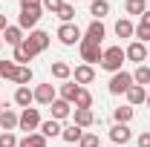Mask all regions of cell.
<instances>
[{
	"instance_id": "1",
	"label": "cell",
	"mask_w": 150,
	"mask_h": 147,
	"mask_svg": "<svg viewBox=\"0 0 150 147\" xmlns=\"http://www.w3.org/2000/svg\"><path fill=\"white\" fill-rule=\"evenodd\" d=\"M46 46H49V32L35 29V32H29V37H23V43H20V46H15L12 61H15L18 66H26V64H29L35 55H40Z\"/></svg>"
},
{
	"instance_id": "2",
	"label": "cell",
	"mask_w": 150,
	"mask_h": 147,
	"mask_svg": "<svg viewBox=\"0 0 150 147\" xmlns=\"http://www.w3.org/2000/svg\"><path fill=\"white\" fill-rule=\"evenodd\" d=\"M124 61H127L124 49H121V46H110V49H104L101 66H104L107 72H121V64H124Z\"/></svg>"
},
{
	"instance_id": "3",
	"label": "cell",
	"mask_w": 150,
	"mask_h": 147,
	"mask_svg": "<svg viewBox=\"0 0 150 147\" xmlns=\"http://www.w3.org/2000/svg\"><path fill=\"white\" fill-rule=\"evenodd\" d=\"M81 58L93 66V64H101V58H104V49H101V43H93V40H87V37H81Z\"/></svg>"
},
{
	"instance_id": "4",
	"label": "cell",
	"mask_w": 150,
	"mask_h": 147,
	"mask_svg": "<svg viewBox=\"0 0 150 147\" xmlns=\"http://www.w3.org/2000/svg\"><path fill=\"white\" fill-rule=\"evenodd\" d=\"M133 84H136V81H133L130 72H124V69H121V72H112V78H110V92H112V95H127V90H130Z\"/></svg>"
},
{
	"instance_id": "5",
	"label": "cell",
	"mask_w": 150,
	"mask_h": 147,
	"mask_svg": "<svg viewBox=\"0 0 150 147\" xmlns=\"http://www.w3.org/2000/svg\"><path fill=\"white\" fill-rule=\"evenodd\" d=\"M18 127L26 130V136L32 133V130L40 127V112H38V107H26V110L18 115Z\"/></svg>"
},
{
	"instance_id": "6",
	"label": "cell",
	"mask_w": 150,
	"mask_h": 147,
	"mask_svg": "<svg viewBox=\"0 0 150 147\" xmlns=\"http://www.w3.org/2000/svg\"><path fill=\"white\" fill-rule=\"evenodd\" d=\"M58 40L64 46H75V43H81V29L75 23H61L58 26Z\"/></svg>"
},
{
	"instance_id": "7",
	"label": "cell",
	"mask_w": 150,
	"mask_h": 147,
	"mask_svg": "<svg viewBox=\"0 0 150 147\" xmlns=\"http://www.w3.org/2000/svg\"><path fill=\"white\" fill-rule=\"evenodd\" d=\"M72 81H75V84H81V87H84V84H93V81H95V69L90 66V64L75 66V69H72Z\"/></svg>"
},
{
	"instance_id": "8",
	"label": "cell",
	"mask_w": 150,
	"mask_h": 147,
	"mask_svg": "<svg viewBox=\"0 0 150 147\" xmlns=\"http://www.w3.org/2000/svg\"><path fill=\"white\" fill-rule=\"evenodd\" d=\"M38 20H40V9H20L18 26H20V29H35Z\"/></svg>"
},
{
	"instance_id": "9",
	"label": "cell",
	"mask_w": 150,
	"mask_h": 147,
	"mask_svg": "<svg viewBox=\"0 0 150 147\" xmlns=\"http://www.w3.org/2000/svg\"><path fill=\"white\" fill-rule=\"evenodd\" d=\"M124 55H127V61H133V64H144V58H147V46L139 43V40H133L130 46L124 49Z\"/></svg>"
},
{
	"instance_id": "10",
	"label": "cell",
	"mask_w": 150,
	"mask_h": 147,
	"mask_svg": "<svg viewBox=\"0 0 150 147\" xmlns=\"http://www.w3.org/2000/svg\"><path fill=\"white\" fill-rule=\"evenodd\" d=\"M49 112H52V118H55V121H64V118L72 112V104H69V101H64V98H55V101L49 104Z\"/></svg>"
},
{
	"instance_id": "11",
	"label": "cell",
	"mask_w": 150,
	"mask_h": 147,
	"mask_svg": "<svg viewBox=\"0 0 150 147\" xmlns=\"http://www.w3.org/2000/svg\"><path fill=\"white\" fill-rule=\"evenodd\" d=\"M35 101L49 107V104L55 101V87H52V84H38L35 87Z\"/></svg>"
},
{
	"instance_id": "12",
	"label": "cell",
	"mask_w": 150,
	"mask_h": 147,
	"mask_svg": "<svg viewBox=\"0 0 150 147\" xmlns=\"http://www.w3.org/2000/svg\"><path fill=\"white\" fill-rule=\"evenodd\" d=\"M110 139H112V144H115V147H118V144L124 147V144L133 139V133H130V127H127V124H115V127L110 130Z\"/></svg>"
},
{
	"instance_id": "13",
	"label": "cell",
	"mask_w": 150,
	"mask_h": 147,
	"mask_svg": "<svg viewBox=\"0 0 150 147\" xmlns=\"http://www.w3.org/2000/svg\"><path fill=\"white\" fill-rule=\"evenodd\" d=\"M104 35H107V29H104V23H101V20H93V23L87 26V32H84V37H87V40H93V43H101Z\"/></svg>"
},
{
	"instance_id": "14",
	"label": "cell",
	"mask_w": 150,
	"mask_h": 147,
	"mask_svg": "<svg viewBox=\"0 0 150 147\" xmlns=\"http://www.w3.org/2000/svg\"><path fill=\"white\" fill-rule=\"evenodd\" d=\"M0 37H3L9 46H20V43H23V29H20V26H6Z\"/></svg>"
},
{
	"instance_id": "15",
	"label": "cell",
	"mask_w": 150,
	"mask_h": 147,
	"mask_svg": "<svg viewBox=\"0 0 150 147\" xmlns=\"http://www.w3.org/2000/svg\"><path fill=\"white\" fill-rule=\"evenodd\" d=\"M32 101H35V90H29V87H18V90H15V104H18V107L26 110Z\"/></svg>"
},
{
	"instance_id": "16",
	"label": "cell",
	"mask_w": 150,
	"mask_h": 147,
	"mask_svg": "<svg viewBox=\"0 0 150 147\" xmlns=\"http://www.w3.org/2000/svg\"><path fill=\"white\" fill-rule=\"evenodd\" d=\"M81 136H84V127H78V124H69V127L61 130V139H64L67 144H78Z\"/></svg>"
},
{
	"instance_id": "17",
	"label": "cell",
	"mask_w": 150,
	"mask_h": 147,
	"mask_svg": "<svg viewBox=\"0 0 150 147\" xmlns=\"http://www.w3.org/2000/svg\"><path fill=\"white\" fill-rule=\"evenodd\" d=\"M0 127H3V133H12V130H18V112H15V110H6V107H3Z\"/></svg>"
},
{
	"instance_id": "18",
	"label": "cell",
	"mask_w": 150,
	"mask_h": 147,
	"mask_svg": "<svg viewBox=\"0 0 150 147\" xmlns=\"http://www.w3.org/2000/svg\"><path fill=\"white\" fill-rule=\"evenodd\" d=\"M52 78H58V81H69V78H72V66H69L67 61H55V64H52Z\"/></svg>"
},
{
	"instance_id": "19",
	"label": "cell",
	"mask_w": 150,
	"mask_h": 147,
	"mask_svg": "<svg viewBox=\"0 0 150 147\" xmlns=\"http://www.w3.org/2000/svg\"><path fill=\"white\" fill-rule=\"evenodd\" d=\"M72 124H78V127H93L95 124L93 110H75L72 112Z\"/></svg>"
},
{
	"instance_id": "20",
	"label": "cell",
	"mask_w": 150,
	"mask_h": 147,
	"mask_svg": "<svg viewBox=\"0 0 150 147\" xmlns=\"http://www.w3.org/2000/svg\"><path fill=\"white\" fill-rule=\"evenodd\" d=\"M38 130H40L43 139H55V136H61V130H64V127L58 124L55 118H49V121H40V127H38Z\"/></svg>"
},
{
	"instance_id": "21",
	"label": "cell",
	"mask_w": 150,
	"mask_h": 147,
	"mask_svg": "<svg viewBox=\"0 0 150 147\" xmlns=\"http://www.w3.org/2000/svg\"><path fill=\"white\" fill-rule=\"evenodd\" d=\"M90 15H93L95 20L107 18V15H110V3H107V0H90Z\"/></svg>"
},
{
	"instance_id": "22",
	"label": "cell",
	"mask_w": 150,
	"mask_h": 147,
	"mask_svg": "<svg viewBox=\"0 0 150 147\" xmlns=\"http://www.w3.org/2000/svg\"><path fill=\"white\" fill-rule=\"evenodd\" d=\"M136 37H139V43H144V40H150V9L142 15V23L136 26Z\"/></svg>"
},
{
	"instance_id": "23",
	"label": "cell",
	"mask_w": 150,
	"mask_h": 147,
	"mask_svg": "<svg viewBox=\"0 0 150 147\" xmlns=\"http://www.w3.org/2000/svg\"><path fill=\"white\" fill-rule=\"evenodd\" d=\"M144 98H147V92H144V87H139V84H133L130 90H127V101H130V107L144 104Z\"/></svg>"
},
{
	"instance_id": "24",
	"label": "cell",
	"mask_w": 150,
	"mask_h": 147,
	"mask_svg": "<svg viewBox=\"0 0 150 147\" xmlns=\"http://www.w3.org/2000/svg\"><path fill=\"white\" fill-rule=\"evenodd\" d=\"M133 107L130 104H127V107H115V110H112V118H115V124H130L133 121Z\"/></svg>"
},
{
	"instance_id": "25",
	"label": "cell",
	"mask_w": 150,
	"mask_h": 147,
	"mask_svg": "<svg viewBox=\"0 0 150 147\" xmlns=\"http://www.w3.org/2000/svg\"><path fill=\"white\" fill-rule=\"evenodd\" d=\"M18 147H46V139L40 133H29V136H23L18 141Z\"/></svg>"
},
{
	"instance_id": "26",
	"label": "cell",
	"mask_w": 150,
	"mask_h": 147,
	"mask_svg": "<svg viewBox=\"0 0 150 147\" xmlns=\"http://www.w3.org/2000/svg\"><path fill=\"white\" fill-rule=\"evenodd\" d=\"M115 35L118 37H133L136 35V26H133L127 18H121V20H115Z\"/></svg>"
},
{
	"instance_id": "27",
	"label": "cell",
	"mask_w": 150,
	"mask_h": 147,
	"mask_svg": "<svg viewBox=\"0 0 150 147\" xmlns=\"http://www.w3.org/2000/svg\"><path fill=\"white\" fill-rule=\"evenodd\" d=\"M72 104H75V110H90V107H93V92H87L84 87H81V92L75 95Z\"/></svg>"
},
{
	"instance_id": "28",
	"label": "cell",
	"mask_w": 150,
	"mask_h": 147,
	"mask_svg": "<svg viewBox=\"0 0 150 147\" xmlns=\"http://www.w3.org/2000/svg\"><path fill=\"white\" fill-rule=\"evenodd\" d=\"M78 92H81V84H75V81H67V84L61 87V98L72 104V101H75V95H78Z\"/></svg>"
},
{
	"instance_id": "29",
	"label": "cell",
	"mask_w": 150,
	"mask_h": 147,
	"mask_svg": "<svg viewBox=\"0 0 150 147\" xmlns=\"http://www.w3.org/2000/svg\"><path fill=\"white\" fill-rule=\"evenodd\" d=\"M124 9H127V15H139L142 18L147 12V3L144 0H124Z\"/></svg>"
},
{
	"instance_id": "30",
	"label": "cell",
	"mask_w": 150,
	"mask_h": 147,
	"mask_svg": "<svg viewBox=\"0 0 150 147\" xmlns=\"http://www.w3.org/2000/svg\"><path fill=\"white\" fill-rule=\"evenodd\" d=\"M15 75H18V64L15 61H0V78L15 81Z\"/></svg>"
},
{
	"instance_id": "31",
	"label": "cell",
	"mask_w": 150,
	"mask_h": 147,
	"mask_svg": "<svg viewBox=\"0 0 150 147\" xmlns=\"http://www.w3.org/2000/svg\"><path fill=\"white\" fill-rule=\"evenodd\" d=\"M29 81H32V66H18L15 84H18V87H29Z\"/></svg>"
},
{
	"instance_id": "32",
	"label": "cell",
	"mask_w": 150,
	"mask_h": 147,
	"mask_svg": "<svg viewBox=\"0 0 150 147\" xmlns=\"http://www.w3.org/2000/svg\"><path fill=\"white\" fill-rule=\"evenodd\" d=\"M133 81H136L139 87H144V84H150V66H144V64H139V69L133 72Z\"/></svg>"
},
{
	"instance_id": "33",
	"label": "cell",
	"mask_w": 150,
	"mask_h": 147,
	"mask_svg": "<svg viewBox=\"0 0 150 147\" xmlns=\"http://www.w3.org/2000/svg\"><path fill=\"white\" fill-rule=\"evenodd\" d=\"M58 18L64 20V23H72V20H75V6H69V3H64V6L58 9Z\"/></svg>"
},
{
	"instance_id": "34",
	"label": "cell",
	"mask_w": 150,
	"mask_h": 147,
	"mask_svg": "<svg viewBox=\"0 0 150 147\" xmlns=\"http://www.w3.org/2000/svg\"><path fill=\"white\" fill-rule=\"evenodd\" d=\"M78 147H98V136L95 133H84L81 141H78Z\"/></svg>"
},
{
	"instance_id": "35",
	"label": "cell",
	"mask_w": 150,
	"mask_h": 147,
	"mask_svg": "<svg viewBox=\"0 0 150 147\" xmlns=\"http://www.w3.org/2000/svg\"><path fill=\"white\" fill-rule=\"evenodd\" d=\"M0 147H18L15 133H0Z\"/></svg>"
},
{
	"instance_id": "36",
	"label": "cell",
	"mask_w": 150,
	"mask_h": 147,
	"mask_svg": "<svg viewBox=\"0 0 150 147\" xmlns=\"http://www.w3.org/2000/svg\"><path fill=\"white\" fill-rule=\"evenodd\" d=\"M64 6V0H43V9L46 12H52V15H58V9Z\"/></svg>"
},
{
	"instance_id": "37",
	"label": "cell",
	"mask_w": 150,
	"mask_h": 147,
	"mask_svg": "<svg viewBox=\"0 0 150 147\" xmlns=\"http://www.w3.org/2000/svg\"><path fill=\"white\" fill-rule=\"evenodd\" d=\"M20 9H43V0H20Z\"/></svg>"
},
{
	"instance_id": "38",
	"label": "cell",
	"mask_w": 150,
	"mask_h": 147,
	"mask_svg": "<svg viewBox=\"0 0 150 147\" xmlns=\"http://www.w3.org/2000/svg\"><path fill=\"white\" fill-rule=\"evenodd\" d=\"M136 144H139V147H150V133H147V130H144V133L136 139Z\"/></svg>"
},
{
	"instance_id": "39",
	"label": "cell",
	"mask_w": 150,
	"mask_h": 147,
	"mask_svg": "<svg viewBox=\"0 0 150 147\" xmlns=\"http://www.w3.org/2000/svg\"><path fill=\"white\" fill-rule=\"evenodd\" d=\"M6 26H9V23H6V15H3V12H0V32H3V29H6Z\"/></svg>"
},
{
	"instance_id": "40",
	"label": "cell",
	"mask_w": 150,
	"mask_h": 147,
	"mask_svg": "<svg viewBox=\"0 0 150 147\" xmlns=\"http://www.w3.org/2000/svg\"><path fill=\"white\" fill-rule=\"evenodd\" d=\"M144 104H147V107H150V92H147V98H144Z\"/></svg>"
},
{
	"instance_id": "41",
	"label": "cell",
	"mask_w": 150,
	"mask_h": 147,
	"mask_svg": "<svg viewBox=\"0 0 150 147\" xmlns=\"http://www.w3.org/2000/svg\"><path fill=\"white\" fill-rule=\"evenodd\" d=\"M0 115H3V104H0Z\"/></svg>"
},
{
	"instance_id": "42",
	"label": "cell",
	"mask_w": 150,
	"mask_h": 147,
	"mask_svg": "<svg viewBox=\"0 0 150 147\" xmlns=\"http://www.w3.org/2000/svg\"><path fill=\"white\" fill-rule=\"evenodd\" d=\"M0 46H3V37H0Z\"/></svg>"
},
{
	"instance_id": "43",
	"label": "cell",
	"mask_w": 150,
	"mask_h": 147,
	"mask_svg": "<svg viewBox=\"0 0 150 147\" xmlns=\"http://www.w3.org/2000/svg\"><path fill=\"white\" fill-rule=\"evenodd\" d=\"M147 55H150V46H147Z\"/></svg>"
},
{
	"instance_id": "44",
	"label": "cell",
	"mask_w": 150,
	"mask_h": 147,
	"mask_svg": "<svg viewBox=\"0 0 150 147\" xmlns=\"http://www.w3.org/2000/svg\"><path fill=\"white\" fill-rule=\"evenodd\" d=\"M112 147H115V144H112Z\"/></svg>"
}]
</instances>
